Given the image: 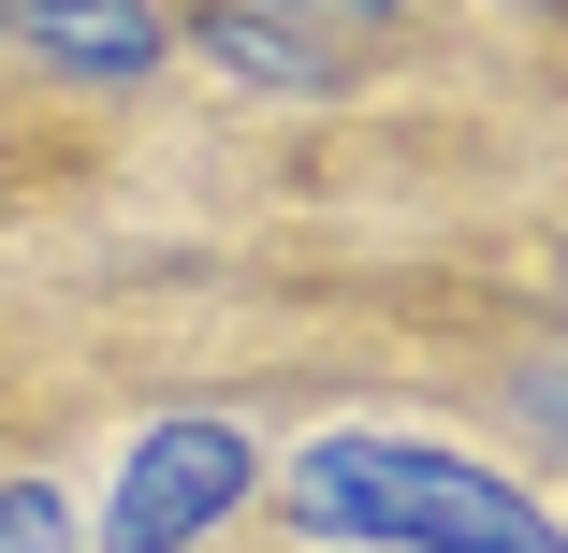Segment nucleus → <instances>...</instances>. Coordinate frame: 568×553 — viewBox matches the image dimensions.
I'll return each mask as SVG.
<instances>
[{"mask_svg": "<svg viewBox=\"0 0 568 553\" xmlns=\"http://www.w3.org/2000/svg\"><path fill=\"white\" fill-rule=\"evenodd\" d=\"M277 510L306 539H351V553H568V510H539L525 481H496L481 452H437V437H379V422H335L292 452Z\"/></svg>", "mask_w": 568, "mask_h": 553, "instance_id": "nucleus-1", "label": "nucleus"}, {"mask_svg": "<svg viewBox=\"0 0 568 553\" xmlns=\"http://www.w3.org/2000/svg\"><path fill=\"white\" fill-rule=\"evenodd\" d=\"M248 510V422L234 408H175L132 437V467L118 495H102V539L88 553H190L204 524H234Z\"/></svg>", "mask_w": 568, "mask_h": 553, "instance_id": "nucleus-2", "label": "nucleus"}, {"mask_svg": "<svg viewBox=\"0 0 568 553\" xmlns=\"http://www.w3.org/2000/svg\"><path fill=\"white\" fill-rule=\"evenodd\" d=\"M30 44L59 59V73H88V88H132V73H161V16L146 0H30Z\"/></svg>", "mask_w": 568, "mask_h": 553, "instance_id": "nucleus-3", "label": "nucleus"}, {"mask_svg": "<svg viewBox=\"0 0 568 553\" xmlns=\"http://www.w3.org/2000/svg\"><path fill=\"white\" fill-rule=\"evenodd\" d=\"M204 59L248 73V88H335V59L306 44V16H263V0H219V16H204Z\"/></svg>", "mask_w": 568, "mask_h": 553, "instance_id": "nucleus-4", "label": "nucleus"}, {"mask_svg": "<svg viewBox=\"0 0 568 553\" xmlns=\"http://www.w3.org/2000/svg\"><path fill=\"white\" fill-rule=\"evenodd\" d=\"M0 553H73V495H44V481H0Z\"/></svg>", "mask_w": 568, "mask_h": 553, "instance_id": "nucleus-5", "label": "nucleus"}, {"mask_svg": "<svg viewBox=\"0 0 568 553\" xmlns=\"http://www.w3.org/2000/svg\"><path fill=\"white\" fill-rule=\"evenodd\" d=\"M263 16H306V30H321V16H351V30H379L394 0H263Z\"/></svg>", "mask_w": 568, "mask_h": 553, "instance_id": "nucleus-6", "label": "nucleus"}, {"mask_svg": "<svg viewBox=\"0 0 568 553\" xmlns=\"http://www.w3.org/2000/svg\"><path fill=\"white\" fill-rule=\"evenodd\" d=\"M539 408H568V336H554V365H539Z\"/></svg>", "mask_w": 568, "mask_h": 553, "instance_id": "nucleus-7", "label": "nucleus"}]
</instances>
